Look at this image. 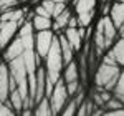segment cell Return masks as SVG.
<instances>
[{"mask_svg": "<svg viewBox=\"0 0 124 116\" xmlns=\"http://www.w3.org/2000/svg\"><path fill=\"white\" fill-rule=\"evenodd\" d=\"M23 51H25V48H23V45H22L20 38H18V37L13 38V41H10L8 45L5 47V55H3L5 63H10V61H13V60L20 58L22 55H23Z\"/></svg>", "mask_w": 124, "mask_h": 116, "instance_id": "8", "label": "cell"}, {"mask_svg": "<svg viewBox=\"0 0 124 116\" xmlns=\"http://www.w3.org/2000/svg\"><path fill=\"white\" fill-rule=\"evenodd\" d=\"M98 2H101V3H106V2H109V0H98Z\"/></svg>", "mask_w": 124, "mask_h": 116, "instance_id": "32", "label": "cell"}, {"mask_svg": "<svg viewBox=\"0 0 124 116\" xmlns=\"http://www.w3.org/2000/svg\"><path fill=\"white\" fill-rule=\"evenodd\" d=\"M31 27L35 32H45V30H51L53 27V22L51 18H45V17H38L33 13V18H31Z\"/></svg>", "mask_w": 124, "mask_h": 116, "instance_id": "16", "label": "cell"}, {"mask_svg": "<svg viewBox=\"0 0 124 116\" xmlns=\"http://www.w3.org/2000/svg\"><path fill=\"white\" fill-rule=\"evenodd\" d=\"M20 0H0V12H5V10L13 8Z\"/></svg>", "mask_w": 124, "mask_h": 116, "instance_id": "23", "label": "cell"}, {"mask_svg": "<svg viewBox=\"0 0 124 116\" xmlns=\"http://www.w3.org/2000/svg\"><path fill=\"white\" fill-rule=\"evenodd\" d=\"M8 103H10L12 111H22V109H23V99H22V96H20V93L17 91V90L10 91Z\"/></svg>", "mask_w": 124, "mask_h": 116, "instance_id": "19", "label": "cell"}, {"mask_svg": "<svg viewBox=\"0 0 124 116\" xmlns=\"http://www.w3.org/2000/svg\"><path fill=\"white\" fill-rule=\"evenodd\" d=\"M35 80H37V88H35V99H33V103L38 105L41 99H45V81H46V75H45V68L43 66L37 68Z\"/></svg>", "mask_w": 124, "mask_h": 116, "instance_id": "9", "label": "cell"}, {"mask_svg": "<svg viewBox=\"0 0 124 116\" xmlns=\"http://www.w3.org/2000/svg\"><path fill=\"white\" fill-rule=\"evenodd\" d=\"M8 116H15V113H13V111H12V113H10V115Z\"/></svg>", "mask_w": 124, "mask_h": 116, "instance_id": "34", "label": "cell"}, {"mask_svg": "<svg viewBox=\"0 0 124 116\" xmlns=\"http://www.w3.org/2000/svg\"><path fill=\"white\" fill-rule=\"evenodd\" d=\"M58 45H60V51H61V58H63V66H66L68 63L73 61V48L70 47L68 40L65 38V35H58Z\"/></svg>", "mask_w": 124, "mask_h": 116, "instance_id": "12", "label": "cell"}, {"mask_svg": "<svg viewBox=\"0 0 124 116\" xmlns=\"http://www.w3.org/2000/svg\"><path fill=\"white\" fill-rule=\"evenodd\" d=\"M101 116H124V108L123 109H116V111H104Z\"/></svg>", "mask_w": 124, "mask_h": 116, "instance_id": "27", "label": "cell"}, {"mask_svg": "<svg viewBox=\"0 0 124 116\" xmlns=\"http://www.w3.org/2000/svg\"><path fill=\"white\" fill-rule=\"evenodd\" d=\"M40 5H41V8H43V10H45V12L48 13V15H50V17L53 18V10H55V3H53L51 0H43V2H41Z\"/></svg>", "mask_w": 124, "mask_h": 116, "instance_id": "24", "label": "cell"}, {"mask_svg": "<svg viewBox=\"0 0 124 116\" xmlns=\"http://www.w3.org/2000/svg\"><path fill=\"white\" fill-rule=\"evenodd\" d=\"M68 101H70V95H68V91H66V85H65V81L60 78L58 83L55 85V88H53L50 98H48V105H50L51 116L60 115V111L65 108V105H66Z\"/></svg>", "mask_w": 124, "mask_h": 116, "instance_id": "2", "label": "cell"}, {"mask_svg": "<svg viewBox=\"0 0 124 116\" xmlns=\"http://www.w3.org/2000/svg\"><path fill=\"white\" fill-rule=\"evenodd\" d=\"M113 96L117 98V99L124 105V70H121L119 78H117L114 88H113Z\"/></svg>", "mask_w": 124, "mask_h": 116, "instance_id": "18", "label": "cell"}, {"mask_svg": "<svg viewBox=\"0 0 124 116\" xmlns=\"http://www.w3.org/2000/svg\"><path fill=\"white\" fill-rule=\"evenodd\" d=\"M98 27L101 28L103 35H104V41H106V48L109 50L113 47V43L116 41V37H117V30L113 25V22L109 20V17H103V18L98 22Z\"/></svg>", "mask_w": 124, "mask_h": 116, "instance_id": "6", "label": "cell"}, {"mask_svg": "<svg viewBox=\"0 0 124 116\" xmlns=\"http://www.w3.org/2000/svg\"><path fill=\"white\" fill-rule=\"evenodd\" d=\"M18 28V22H0V50H5V47L15 38Z\"/></svg>", "mask_w": 124, "mask_h": 116, "instance_id": "4", "label": "cell"}, {"mask_svg": "<svg viewBox=\"0 0 124 116\" xmlns=\"http://www.w3.org/2000/svg\"><path fill=\"white\" fill-rule=\"evenodd\" d=\"M0 22H18L20 25L25 23V12L22 8H10L2 12Z\"/></svg>", "mask_w": 124, "mask_h": 116, "instance_id": "14", "label": "cell"}, {"mask_svg": "<svg viewBox=\"0 0 124 116\" xmlns=\"http://www.w3.org/2000/svg\"><path fill=\"white\" fill-rule=\"evenodd\" d=\"M116 2H119V3H124V0H116Z\"/></svg>", "mask_w": 124, "mask_h": 116, "instance_id": "33", "label": "cell"}, {"mask_svg": "<svg viewBox=\"0 0 124 116\" xmlns=\"http://www.w3.org/2000/svg\"><path fill=\"white\" fill-rule=\"evenodd\" d=\"M76 109H78V103L75 99H70L65 108L60 111V116H76Z\"/></svg>", "mask_w": 124, "mask_h": 116, "instance_id": "21", "label": "cell"}, {"mask_svg": "<svg viewBox=\"0 0 124 116\" xmlns=\"http://www.w3.org/2000/svg\"><path fill=\"white\" fill-rule=\"evenodd\" d=\"M10 96V73H8V65L0 63V101L5 103L8 101Z\"/></svg>", "mask_w": 124, "mask_h": 116, "instance_id": "7", "label": "cell"}, {"mask_svg": "<svg viewBox=\"0 0 124 116\" xmlns=\"http://www.w3.org/2000/svg\"><path fill=\"white\" fill-rule=\"evenodd\" d=\"M117 32H119V35H121V38H124V25H123V27H121L119 30H117Z\"/></svg>", "mask_w": 124, "mask_h": 116, "instance_id": "30", "label": "cell"}, {"mask_svg": "<svg viewBox=\"0 0 124 116\" xmlns=\"http://www.w3.org/2000/svg\"><path fill=\"white\" fill-rule=\"evenodd\" d=\"M33 116H51V111H50V105H48V99H41L38 105H35V109H33Z\"/></svg>", "mask_w": 124, "mask_h": 116, "instance_id": "20", "label": "cell"}, {"mask_svg": "<svg viewBox=\"0 0 124 116\" xmlns=\"http://www.w3.org/2000/svg\"><path fill=\"white\" fill-rule=\"evenodd\" d=\"M70 18H71V12L70 10H63L60 15H58L56 18H55V22H53V27L51 28L53 30H65L68 27V22H70Z\"/></svg>", "mask_w": 124, "mask_h": 116, "instance_id": "17", "label": "cell"}, {"mask_svg": "<svg viewBox=\"0 0 124 116\" xmlns=\"http://www.w3.org/2000/svg\"><path fill=\"white\" fill-rule=\"evenodd\" d=\"M65 38L68 40L73 51H79L83 47V41H86V28H65Z\"/></svg>", "mask_w": 124, "mask_h": 116, "instance_id": "5", "label": "cell"}, {"mask_svg": "<svg viewBox=\"0 0 124 116\" xmlns=\"http://www.w3.org/2000/svg\"><path fill=\"white\" fill-rule=\"evenodd\" d=\"M53 3H66V0H51Z\"/></svg>", "mask_w": 124, "mask_h": 116, "instance_id": "31", "label": "cell"}, {"mask_svg": "<svg viewBox=\"0 0 124 116\" xmlns=\"http://www.w3.org/2000/svg\"><path fill=\"white\" fill-rule=\"evenodd\" d=\"M63 10H66V3H55V10H53V18H56L58 15L63 12Z\"/></svg>", "mask_w": 124, "mask_h": 116, "instance_id": "25", "label": "cell"}, {"mask_svg": "<svg viewBox=\"0 0 124 116\" xmlns=\"http://www.w3.org/2000/svg\"><path fill=\"white\" fill-rule=\"evenodd\" d=\"M66 28H78L76 17H73V15H71V18H70V22H68V27H66Z\"/></svg>", "mask_w": 124, "mask_h": 116, "instance_id": "28", "label": "cell"}, {"mask_svg": "<svg viewBox=\"0 0 124 116\" xmlns=\"http://www.w3.org/2000/svg\"><path fill=\"white\" fill-rule=\"evenodd\" d=\"M10 113H12V109H10L5 103H2V101H0V116H8Z\"/></svg>", "mask_w": 124, "mask_h": 116, "instance_id": "26", "label": "cell"}, {"mask_svg": "<svg viewBox=\"0 0 124 116\" xmlns=\"http://www.w3.org/2000/svg\"><path fill=\"white\" fill-rule=\"evenodd\" d=\"M108 53L114 58V61H116L117 66H124V38L116 40Z\"/></svg>", "mask_w": 124, "mask_h": 116, "instance_id": "13", "label": "cell"}, {"mask_svg": "<svg viewBox=\"0 0 124 116\" xmlns=\"http://www.w3.org/2000/svg\"><path fill=\"white\" fill-rule=\"evenodd\" d=\"M53 38H55V33L51 30H45V32H37L35 33V53H37V57L40 60H43L46 57Z\"/></svg>", "mask_w": 124, "mask_h": 116, "instance_id": "3", "label": "cell"}, {"mask_svg": "<svg viewBox=\"0 0 124 116\" xmlns=\"http://www.w3.org/2000/svg\"><path fill=\"white\" fill-rule=\"evenodd\" d=\"M109 10H111V3L106 2L104 5H103V17H108L109 15Z\"/></svg>", "mask_w": 124, "mask_h": 116, "instance_id": "29", "label": "cell"}, {"mask_svg": "<svg viewBox=\"0 0 124 116\" xmlns=\"http://www.w3.org/2000/svg\"><path fill=\"white\" fill-rule=\"evenodd\" d=\"M98 0H73L75 12L76 15H85V13H93L96 8Z\"/></svg>", "mask_w": 124, "mask_h": 116, "instance_id": "15", "label": "cell"}, {"mask_svg": "<svg viewBox=\"0 0 124 116\" xmlns=\"http://www.w3.org/2000/svg\"><path fill=\"white\" fill-rule=\"evenodd\" d=\"M65 85H71V83H79V68H78V63L73 60L71 63H68L66 68L63 70V78Z\"/></svg>", "mask_w": 124, "mask_h": 116, "instance_id": "11", "label": "cell"}, {"mask_svg": "<svg viewBox=\"0 0 124 116\" xmlns=\"http://www.w3.org/2000/svg\"><path fill=\"white\" fill-rule=\"evenodd\" d=\"M123 108H124L123 103H121L117 98L113 96V98H111V99H109V101L104 105V108H103V109H104V111H116V109H123Z\"/></svg>", "mask_w": 124, "mask_h": 116, "instance_id": "22", "label": "cell"}, {"mask_svg": "<svg viewBox=\"0 0 124 116\" xmlns=\"http://www.w3.org/2000/svg\"><path fill=\"white\" fill-rule=\"evenodd\" d=\"M119 73H121V66L101 63L94 73V86L99 88V90L113 91L116 81L119 78Z\"/></svg>", "mask_w": 124, "mask_h": 116, "instance_id": "1", "label": "cell"}, {"mask_svg": "<svg viewBox=\"0 0 124 116\" xmlns=\"http://www.w3.org/2000/svg\"><path fill=\"white\" fill-rule=\"evenodd\" d=\"M108 17L113 22L116 30H119L124 25V3H119V2L111 3V10H109V15Z\"/></svg>", "mask_w": 124, "mask_h": 116, "instance_id": "10", "label": "cell"}]
</instances>
